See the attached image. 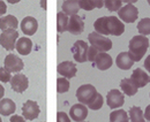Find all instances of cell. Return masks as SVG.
Returning a JSON list of instances; mask_svg holds the SVG:
<instances>
[{
    "mask_svg": "<svg viewBox=\"0 0 150 122\" xmlns=\"http://www.w3.org/2000/svg\"><path fill=\"white\" fill-rule=\"evenodd\" d=\"M139 18V9L133 5L127 4L118 11V18L126 23H133Z\"/></svg>",
    "mask_w": 150,
    "mask_h": 122,
    "instance_id": "cell-6",
    "label": "cell"
},
{
    "mask_svg": "<svg viewBox=\"0 0 150 122\" xmlns=\"http://www.w3.org/2000/svg\"><path fill=\"white\" fill-rule=\"evenodd\" d=\"M38 29L37 20L33 16H27L21 22V30L25 36H33L36 34Z\"/></svg>",
    "mask_w": 150,
    "mask_h": 122,
    "instance_id": "cell-15",
    "label": "cell"
},
{
    "mask_svg": "<svg viewBox=\"0 0 150 122\" xmlns=\"http://www.w3.org/2000/svg\"><path fill=\"white\" fill-rule=\"evenodd\" d=\"M6 11H7V7H6L5 1L0 0V16L5 15V14H6Z\"/></svg>",
    "mask_w": 150,
    "mask_h": 122,
    "instance_id": "cell-36",
    "label": "cell"
},
{
    "mask_svg": "<svg viewBox=\"0 0 150 122\" xmlns=\"http://www.w3.org/2000/svg\"><path fill=\"white\" fill-rule=\"evenodd\" d=\"M88 44L83 40H76L72 46V53L76 62L83 63L87 61V53H88Z\"/></svg>",
    "mask_w": 150,
    "mask_h": 122,
    "instance_id": "cell-8",
    "label": "cell"
},
{
    "mask_svg": "<svg viewBox=\"0 0 150 122\" xmlns=\"http://www.w3.org/2000/svg\"><path fill=\"white\" fill-rule=\"evenodd\" d=\"M115 65L119 69L122 70H128L131 69L134 65V61L131 59L128 52H121L117 55V59H115Z\"/></svg>",
    "mask_w": 150,
    "mask_h": 122,
    "instance_id": "cell-18",
    "label": "cell"
},
{
    "mask_svg": "<svg viewBox=\"0 0 150 122\" xmlns=\"http://www.w3.org/2000/svg\"><path fill=\"white\" fill-rule=\"evenodd\" d=\"M88 116V107L82 104H75L69 109V118L75 122H83Z\"/></svg>",
    "mask_w": 150,
    "mask_h": 122,
    "instance_id": "cell-12",
    "label": "cell"
},
{
    "mask_svg": "<svg viewBox=\"0 0 150 122\" xmlns=\"http://www.w3.org/2000/svg\"><path fill=\"white\" fill-rule=\"evenodd\" d=\"M83 122H87V121H83Z\"/></svg>",
    "mask_w": 150,
    "mask_h": 122,
    "instance_id": "cell-43",
    "label": "cell"
},
{
    "mask_svg": "<svg viewBox=\"0 0 150 122\" xmlns=\"http://www.w3.org/2000/svg\"><path fill=\"white\" fill-rule=\"evenodd\" d=\"M9 83H11L12 90L14 92H16V93H23L28 89V87H29L28 77L24 74H21V73H18L14 76H12Z\"/></svg>",
    "mask_w": 150,
    "mask_h": 122,
    "instance_id": "cell-9",
    "label": "cell"
},
{
    "mask_svg": "<svg viewBox=\"0 0 150 122\" xmlns=\"http://www.w3.org/2000/svg\"><path fill=\"white\" fill-rule=\"evenodd\" d=\"M128 54L131 56V59L136 62V61H140L143 55L147 53L148 49H149V39L148 37L146 36H134L129 40V44H128Z\"/></svg>",
    "mask_w": 150,
    "mask_h": 122,
    "instance_id": "cell-2",
    "label": "cell"
},
{
    "mask_svg": "<svg viewBox=\"0 0 150 122\" xmlns=\"http://www.w3.org/2000/svg\"><path fill=\"white\" fill-rule=\"evenodd\" d=\"M40 113L39 106L35 100H27L22 106V115L25 120H35Z\"/></svg>",
    "mask_w": 150,
    "mask_h": 122,
    "instance_id": "cell-10",
    "label": "cell"
},
{
    "mask_svg": "<svg viewBox=\"0 0 150 122\" xmlns=\"http://www.w3.org/2000/svg\"><path fill=\"white\" fill-rule=\"evenodd\" d=\"M68 20L69 18L66 14H64L62 12H59L57 14V30L59 34H64L65 31H67Z\"/></svg>",
    "mask_w": 150,
    "mask_h": 122,
    "instance_id": "cell-25",
    "label": "cell"
},
{
    "mask_svg": "<svg viewBox=\"0 0 150 122\" xmlns=\"http://www.w3.org/2000/svg\"><path fill=\"white\" fill-rule=\"evenodd\" d=\"M106 103H108V106L112 109L119 108L125 104V96L121 91L113 89L111 91H109L106 94Z\"/></svg>",
    "mask_w": 150,
    "mask_h": 122,
    "instance_id": "cell-11",
    "label": "cell"
},
{
    "mask_svg": "<svg viewBox=\"0 0 150 122\" xmlns=\"http://www.w3.org/2000/svg\"><path fill=\"white\" fill-rule=\"evenodd\" d=\"M9 122H25V119L21 115H12L9 119Z\"/></svg>",
    "mask_w": 150,
    "mask_h": 122,
    "instance_id": "cell-35",
    "label": "cell"
},
{
    "mask_svg": "<svg viewBox=\"0 0 150 122\" xmlns=\"http://www.w3.org/2000/svg\"><path fill=\"white\" fill-rule=\"evenodd\" d=\"M148 4H149V5H150V1H148Z\"/></svg>",
    "mask_w": 150,
    "mask_h": 122,
    "instance_id": "cell-42",
    "label": "cell"
},
{
    "mask_svg": "<svg viewBox=\"0 0 150 122\" xmlns=\"http://www.w3.org/2000/svg\"><path fill=\"white\" fill-rule=\"evenodd\" d=\"M98 51L93 47V46H89V49H88V53H87V61H90V62H94L95 59H96V56H97V54H98Z\"/></svg>",
    "mask_w": 150,
    "mask_h": 122,
    "instance_id": "cell-33",
    "label": "cell"
},
{
    "mask_svg": "<svg viewBox=\"0 0 150 122\" xmlns=\"http://www.w3.org/2000/svg\"><path fill=\"white\" fill-rule=\"evenodd\" d=\"M0 122H2V120H1V118H0Z\"/></svg>",
    "mask_w": 150,
    "mask_h": 122,
    "instance_id": "cell-40",
    "label": "cell"
},
{
    "mask_svg": "<svg viewBox=\"0 0 150 122\" xmlns=\"http://www.w3.org/2000/svg\"><path fill=\"white\" fill-rule=\"evenodd\" d=\"M144 119H147V121L150 122V105L147 106V108H146V111H144Z\"/></svg>",
    "mask_w": 150,
    "mask_h": 122,
    "instance_id": "cell-38",
    "label": "cell"
},
{
    "mask_svg": "<svg viewBox=\"0 0 150 122\" xmlns=\"http://www.w3.org/2000/svg\"><path fill=\"white\" fill-rule=\"evenodd\" d=\"M143 65H144V68L147 69V71L150 73V55L147 56V59L144 60V63H143Z\"/></svg>",
    "mask_w": 150,
    "mask_h": 122,
    "instance_id": "cell-37",
    "label": "cell"
},
{
    "mask_svg": "<svg viewBox=\"0 0 150 122\" xmlns=\"http://www.w3.org/2000/svg\"><path fill=\"white\" fill-rule=\"evenodd\" d=\"M58 73L64 76V78L66 80H69V78H73L75 77L76 73H77V68H76V65L72 61H62L61 63L58 65L57 67Z\"/></svg>",
    "mask_w": 150,
    "mask_h": 122,
    "instance_id": "cell-13",
    "label": "cell"
},
{
    "mask_svg": "<svg viewBox=\"0 0 150 122\" xmlns=\"http://www.w3.org/2000/svg\"><path fill=\"white\" fill-rule=\"evenodd\" d=\"M149 84H150V77H149Z\"/></svg>",
    "mask_w": 150,
    "mask_h": 122,
    "instance_id": "cell-41",
    "label": "cell"
},
{
    "mask_svg": "<svg viewBox=\"0 0 150 122\" xmlns=\"http://www.w3.org/2000/svg\"><path fill=\"white\" fill-rule=\"evenodd\" d=\"M131 80L132 82L137 87V89L144 87L149 83V76H148V74L143 69H141V68L134 69V71L132 73Z\"/></svg>",
    "mask_w": 150,
    "mask_h": 122,
    "instance_id": "cell-16",
    "label": "cell"
},
{
    "mask_svg": "<svg viewBox=\"0 0 150 122\" xmlns=\"http://www.w3.org/2000/svg\"><path fill=\"white\" fill-rule=\"evenodd\" d=\"M57 122H71V119L65 112H58L57 113Z\"/></svg>",
    "mask_w": 150,
    "mask_h": 122,
    "instance_id": "cell-34",
    "label": "cell"
},
{
    "mask_svg": "<svg viewBox=\"0 0 150 122\" xmlns=\"http://www.w3.org/2000/svg\"><path fill=\"white\" fill-rule=\"evenodd\" d=\"M11 78H12V74L5 67H0V82L7 83V82H11Z\"/></svg>",
    "mask_w": 150,
    "mask_h": 122,
    "instance_id": "cell-32",
    "label": "cell"
},
{
    "mask_svg": "<svg viewBox=\"0 0 150 122\" xmlns=\"http://www.w3.org/2000/svg\"><path fill=\"white\" fill-rule=\"evenodd\" d=\"M137 31L140 32L141 36L150 35V18H144L140 20V22L137 23Z\"/></svg>",
    "mask_w": 150,
    "mask_h": 122,
    "instance_id": "cell-28",
    "label": "cell"
},
{
    "mask_svg": "<svg viewBox=\"0 0 150 122\" xmlns=\"http://www.w3.org/2000/svg\"><path fill=\"white\" fill-rule=\"evenodd\" d=\"M4 67L8 70L11 74L12 73H20L24 68V63L21 60V58L15 54H7L5 60H4Z\"/></svg>",
    "mask_w": 150,
    "mask_h": 122,
    "instance_id": "cell-7",
    "label": "cell"
},
{
    "mask_svg": "<svg viewBox=\"0 0 150 122\" xmlns=\"http://www.w3.org/2000/svg\"><path fill=\"white\" fill-rule=\"evenodd\" d=\"M97 90L94 85L91 84H83L76 90V98L79 100V103L82 105L90 104L95 99V97L97 96Z\"/></svg>",
    "mask_w": 150,
    "mask_h": 122,
    "instance_id": "cell-4",
    "label": "cell"
},
{
    "mask_svg": "<svg viewBox=\"0 0 150 122\" xmlns=\"http://www.w3.org/2000/svg\"><path fill=\"white\" fill-rule=\"evenodd\" d=\"M4 94H5V87L0 84V100L4 98Z\"/></svg>",
    "mask_w": 150,
    "mask_h": 122,
    "instance_id": "cell-39",
    "label": "cell"
},
{
    "mask_svg": "<svg viewBox=\"0 0 150 122\" xmlns=\"http://www.w3.org/2000/svg\"><path fill=\"white\" fill-rule=\"evenodd\" d=\"M43 122H45V121H43Z\"/></svg>",
    "mask_w": 150,
    "mask_h": 122,
    "instance_id": "cell-44",
    "label": "cell"
},
{
    "mask_svg": "<svg viewBox=\"0 0 150 122\" xmlns=\"http://www.w3.org/2000/svg\"><path fill=\"white\" fill-rule=\"evenodd\" d=\"M15 49L21 55H28V54H30L31 50H33V40L28 37L19 38L16 42Z\"/></svg>",
    "mask_w": 150,
    "mask_h": 122,
    "instance_id": "cell-19",
    "label": "cell"
},
{
    "mask_svg": "<svg viewBox=\"0 0 150 122\" xmlns=\"http://www.w3.org/2000/svg\"><path fill=\"white\" fill-rule=\"evenodd\" d=\"M104 104V99H103V96L100 93H97V96L95 97V99L88 105V108L89 109H93V111H98L102 108V106Z\"/></svg>",
    "mask_w": 150,
    "mask_h": 122,
    "instance_id": "cell-31",
    "label": "cell"
},
{
    "mask_svg": "<svg viewBox=\"0 0 150 122\" xmlns=\"http://www.w3.org/2000/svg\"><path fill=\"white\" fill-rule=\"evenodd\" d=\"M128 114L124 109H115L110 114V122H128Z\"/></svg>",
    "mask_w": 150,
    "mask_h": 122,
    "instance_id": "cell-27",
    "label": "cell"
},
{
    "mask_svg": "<svg viewBox=\"0 0 150 122\" xmlns=\"http://www.w3.org/2000/svg\"><path fill=\"white\" fill-rule=\"evenodd\" d=\"M90 45L95 47L99 53H106L112 49V40L105 36H102L97 32H90L88 36Z\"/></svg>",
    "mask_w": 150,
    "mask_h": 122,
    "instance_id": "cell-3",
    "label": "cell"
},
{
    "mask_svg": "<svg viewBox=\"0 0 150 122\" xmlns=\"http://www.w3.org/2000/svg\"><path fill=\"white\" fill-rule=\"evenodd\" d=\"M120 87H121L122 92L126 96H128V97H132V96L136 94L137 90H139L137 87L132 82L131 78H122L121 82H120Z\"/></svg>",
    "mask_w": 150,
    "mask_h": 122,
    "instance_id": "cell-23",
    "label": "cell"
},
{
    "mask_svg": "<svg viewBox=\"0 0 150 122\" xmlns=\"http://www.w3.org/2000/svg\"><path fill=\"white\" fill-rule=\"evenodd\" d=\"M95 67L99 70H108L113 65V60L108 53H98L94 61Z\"/></svg>",
    "mask_w": 150,
    "mask_h": 122,
    "instance_id": "cell-17",
    "label": "cell"
},
{
    "mask_svg": "<svg viewBox=\"0 0 150 122\" xmlns=\"http://www.w3.org/2000/svg\"><path fill=\"white\" fill-rule=\"evenodd\" d=\"M71 87V83L68 80L64 78V77H59L57 80V91L58 93H65L69 90Z\"/></svg>",
    "mask_w": 150,
    "mask_h": 122,
    "instance_id": "cell-29",
    "label": "cell"
},
{
    "mask_svg": "<svg viewBox=\"0 0 150 122\" xmlns=\"http://www.w3.org/2000/svg\"><path fill=\"white\" fill-rule=\"evenodd\" d=\"M79 6L80 9H84V11H93L94 8H102L104 6V1L100 0H81L79 1Z\"/></svg>",
    "mask_w": 150,
    "mask_h": 122,
    "instance_id": "cell-24",
    "label": "cell"
},
{
    "mask_svg": "<svg viewBox=\"0 0 150 122\" xmlns=\"http://www.w3.org/2000/svg\"><path fill=\"white\" fill-rule=\"evenodd\" d=\"M95 32L102 36H121L125 32V24L115 16H103L94 23Z\"/></svg>",
    "mask_w": 150,
    "mask_h": 122,
    "instance_id": "cell-1",
    "label": "cell"
},
{
    "mask_svg": "<svg viewBox=\"0 0 150 122\" xmlns=\"http://www.w3.org/2000/svg\"><path fill=\"white\" fill-rule=\"evenodd\" d=\"M18 38H19V32L16 30L14 29L5 30L0 35V45L7 51H13L15 49Z\"/></svg>",
    "mask_w": 150,
    "mask_h": 122,
    "instance_id": "cell-5",
    "label": "cell"
},
{
    "mask_svg": "<svg viewBox=\"0 0 150 122\" xmlns=\"http://www.w3.org/2000/svg\"><path fill=\"white\" fill-rule=\"evenodd\" d=\"M128 114H129V120L132 122H146L143 111L139 106H133L129 109Z\"/></svg>",
    "mask_w": 150,
    "mask_h": 122,
    "instance_id": "cell-26",
    "label": "cell"
},
{
    "mask_svg": "<svg viewBox=\"0 0 150 122\" xmlns=\"http://www.w3.org/2000/svg\"><path fill=\"white\" fill-rule=\"evenodd\" d=\"M18 25H19V21L14 15H5L0 18V29L2 31L8 30V29L16 30Z\"/></svg>",
    "mask_w": 150,
    "mask_h": 122,
    "instance_id": "cell-21",
    "label": "cell"
},
{
    "mask_svg": "<svg viewBox=\"0 0 150 122\" xmlns=\"http://www.w3.org/2000/svg\"><path fill=\"white\" fill-rule=\"evenodd\" d=\"M16 111V104L11 98H2L0 100V114L4 116H8L14 114Z\"/></svg>",
    "mask_w": 150,
    "mask_h": 122,
    "instance_id": "cell-20",
    "label": "cell"
},
{
    "mask_svg": "<svg viewBox=\"0 0 150 122\" xmlns=\"http://www.w3.org/2000/svg\"><path fill=\"white\" fill-rule=\"evenodd\" d=\"M104 6L110 12H118L122 7V1H120V0H106V1H104Z\"/></svg>",
    "mask_w": 150,
    "mask_h": 122,
    "instance_id": "cell-30",
    "label": "cell"
},
{
    "mask_svg": "<svg viewBox=\"0 0 150 122\" xmlns=\"http://www.w3.org/2000/svg\"><path fill=\"white\" fill-rule=\"evenodd\" d=\"M84 30V22L83 18L80 15H73L69 16L68 20V25H67V31L71 32L72 35H81Z\"/></svg>",
    "mask_w": 150,
    "mask_h": 122,
    "instance_id": "cell-14",
    "label": "cell"
},
{
    "mask_svg": "<svg viewBox=\"0 0 150 122\" xmlns=\"http://www.w3.org/2000/svg\"><path fill=\"white\" fill-rule=\"evenodd\" d=\"M80 11V6H79V1L75 0H67L62 2V13L66 14L67 16H73L77 15Z\"/></svg>",
    "mask_w": 150,
    "mask_h": 122,
    "instance_id": "cell-22",
    "label": "cell"
}]
</instances>
